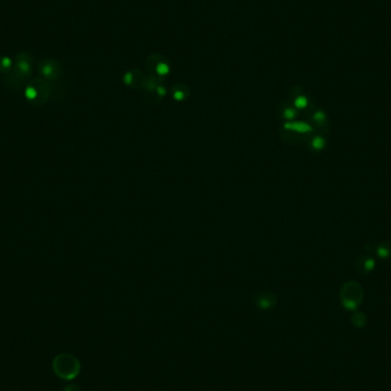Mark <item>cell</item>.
<instances>
[{
    "label": "cell",
    "instance_id": "cell-17",
    "mask_svg": "<svg viewBox=\"0 0 391 391\" xmlns=\"http://www.w3.org/2000/svg\"><path fill=\"white\" fill-rule=\"evenodd\" d=\"M63 391H81V389L79 388L77 384L71 383V384H68L67 387L63 389Z\"/></svg>",
    "mask_w": 391,
    "mask_h": 391
},
{
    "label": "cell",
    "instance_id": "cell-7",
    "mask_svg": "<svg viewBox=\"0 0 391 391\" xmlns=\"http://www.w3.org/2000/svg\"><path fill=\"white\" fill-rule=\"evenodd\" d=\"M277 296L275 293L272 292H260L256 295H254L253 302L256 308H259L261 310H271L272 308H275L277 304Z\"/></svg>",
    "mask_w": 391,
    "mask_h": 391
},
{
    "label": "cell",
    "instance_id": "cell-9",
    "mask_svg": "<svg viewBox=\"0 0 391 391\" xmlns=\"http://www.w3.org/2000/svg\"><path fill=\"white\" fill-rule=\"evenodd\" d=\"M189 94H190L189 88H188L186 85H183V84H175L172 88L173 98L177 102L184 101L186 98L189 96Z\"/></svg>",
    "mask_w": 391,
    "mask_h": 391
},
{
    "label": "cell",
    "instance_id": "cell-2",
    "mask_svg": "<svg viewBox=\"0 0 391 391\" xmlns=\"http://www.w3.org/2000/svg\"><path fill=\"white\" fill-rule=\"evenodd\" d=\"M365 292L363 286L357 281H348L340 291V300L343 308L346 310L356 311L364 301Z\"/></svg>",
    "mask_w": 391,
    "mask_h": 391
},
{
    "label": "cell",
    "instance_id": "cell-12",
    "mask_svg": "<svg viewBox=\"0 0 391 391\" xmlns=\"http://www.w3.org/2000/svg\"><path fill=\"white\" fill-rule=\"evenodd\" d=\"M13 69V62L7 56L0 57V72L2 73H9Z\"/></svg>",
    "mask_w": 391,
    "mask_h": 391
},
{
    "label": "cell",
    "instance_id": "cell-16",
    "mask_svg": "<svg viewBox=\"0 0 391 391\" xmlns=\"http://www.w3.org/2000/svg\"><path fill=\"white\" fill-rule=\"evenodd\" d=\"M378 254L381 257H387L391 254V250L387 249V245H381L378 249Z\"/></svg>",
    "mask_w": 391,
    "mask_h": 391
},
{
    "label": "cell",
    "instance_id": "cell-8",
    "mask_svg": "<svg viewBox=\"0 0 391 391\" xmlns=\"http://www.w3.org/2000/svg\"><path fill=\"white\" fill-rule=\"evenodd\" d=\"M145 76L142 75L140 70L134 69V70L127 71L125 75L122 76V81L125 85L130 86L132 88H142L143 81H145Z\"/></svg>",
    "mask_w": 391,
    "mask_h": 391
},
{
    "label": "cell",
    "instance_id": "cell-11",
    "mask_svg": "<svg viewBox=\"0 0 391 391\" xmlns=\"http://www.w3.org/2000/svg\"><path fill=\"white\" fill-rule=\"evenodd\" d=\"M351 323L357 328H363L366 326V323H367V318H366V315L361 311H355L354 315L351 316Z\"/></svg>",
    "mask_w": 391,
    "mask_h": 391
},
{
    "label": "cell",
    "instance_id": "cell-10",
    "mask_svg": "<svg viewBox=\"0 0 391 391\" xmlns=\"http://www.w3.org/2000/svg\"><path fill=\"white\" fill-rule=\"evenodd\" d=\"M285 131L294 132V133H309L311 131V127L305 122H286L284 125Z\"/></svg>",
    "mask_w": 391,
    "mask_h": 391
},
{
    "label": "cell",
    "instance_id": "cell-1",
    "mask_svg": "<svg viewBox=\"0 0 391 391\" xmlns=\"http://www.w3.org/2000/svg\"><path fill=\"white\" fill-rule=\"evenodd\" d=\"M53 371L58 378L73 380L80 373V363L71 354H60L53 360Z\"/></svg>",
    "mask_w": 391,
    "mask_h": 391
},
{
    "label": "cell",
    "instance_id": "cell-5",
    "mask_svg": "<svg viewBox=\"0 0 391 391\" xmlns=\"http://www.w3.org/2000/svg\"><path fill=\"white\" fill-rule=\"evenodd\" d=\"M147 69L151 72V76L164 80V78L170 73V64L166 58L160 54H151L147 58Z\"/></svg>",
    "mask_w": 391,
    "mask_h": 391
},
{
    "label": "cell",
    "instance_id": "cell-4",
    "mask_svg": "<svg viewBox=\"0 0 391 391\" xmlns=\"http://www.w3.org/2000/svg\"><path fill=\"white\" fill-rule=\"evenodd\" d=\"M49 94H51V86L44 78L34 79L26 88V97L34 105L45 103Z\"/></svg>",
    "mask_w": 391,
    "mask_h": 391
},
{
    "label": "cell",
    "instance_id": "cell-14",
    "mask_svg": "<svg viewBox=\"0 0 391 391\" xmlns=\"http://www.w3.org/2000/svg\"><path fill=\"white\" fill-rule=\"evenodd\" d=\"M296 116H298V111H296L295 108L287 106L283 109V117L285 118V119L287 120L293 119V118H295Z\"/></svg>",
    "mask_w": 391,
    "mask_h": 391
},
{
    "label": "cell",
    "instance_id": "cell-3",
    "mask_svg": "<svg viewBox=\"0 0 391 391\" xmlns=\"http://www.w3.org/2000/svg\"><path fill=\"white\" fill-rule=\"evenodd\" d=\"M32 60L33 56L29 53H19L16 56V64L13 68V73L9 75V85L18 87L19 84L32 75Z\"/></svg>",
    "mask_w": 391,
    "mask_h": 391
},
{
    "label": "cell",
    "instance_id": "cell-15",
    "mask_svg": "<svg viewBox=\"0 0 391 391\" xmlns=\"http://www.w3.org/2000/svg\"><path fill=\"white\" fill-rule=\"evenodd\" d=\"M311 145H313V148H315V149L320 150V149H323V148H324L325 141H324V138H321V137L318 136V137L314 138L313 143H311Z\"/></svg>",
    "mask_w": 391,
    "mask_h": 391
},
{
    "label": "cell",
    "instance_id": "cell-13",
    "mask_svg": "<svg viewBox=\"0 0 391 391\" xmlns=\"http://www.w3.org/2000/svg\"><path fill=\"white\" fill-rule=\"evenodd\" d=\"M294 96V106L295 108H299V109H304L308 107L309 105V100L308 97H306L305 95H303V94H301V92H299L296 95H293Z\"/></svg>",
    "mask_w": 391,
    "mask_h": 391
},
{
    "label": "cell",
    "instance_id": "cell-6",
    "mask_svg": "<svg viewBox=\"0 0 391 391\" xmlns=\"http://www.w3.org/2000/svg\"><path fill=\"white\" fill-rule=\"evenodd\" d=\"M39 71L46 80H56L61 76L62 67L55 60H45L39 64Z\"/></svg>",
    "mask_w": 391,
    "mask_h": 391
}]
</instances>
